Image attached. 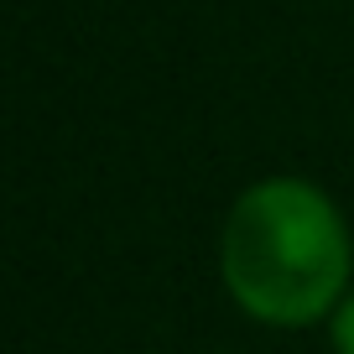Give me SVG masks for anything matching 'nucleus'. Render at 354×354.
<instances>
[{
	"instance_id": "obj_1",
	"label": "nucleus",
	"mask_w": 354,
	"mask_h": 354,
	"mask_svg": "<svg viewBox=\"0 0 354 354\" xmlns=\"http://www.w3.org/2000/svg\"><path fill=\"white\" fill-rule=\"evenodd\" d=\"M219 281L261 328H323L354 287L344 203L297 172L245 183L219 224Z\"/></svg>"
},
{
	"instance_id": "obj_2",
	"label": "nucleus",
	"mask_w": 354,
	"mask_h": 354,
	"mask_svg": "<svg viewBox=\"0 0 354 354\" xmlns=\"http://www.w3.org/2000/svg\"><path fill=\"white\" fill-rule=\"evenodd\" d=\"M323 333H328V349L333 354H354V287H349V297L333 308V318L323 323Z\"/></svg>"
}]
</instances>
